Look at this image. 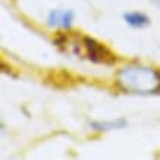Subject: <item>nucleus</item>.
Masks as SVG:
<instances>
[{
    "mask_svg": "<svg viewBox=\"0 0 160 160\" xmlns=\"http://www.w3.org/2000/svg\"><path fill=\"white\" fill-rule=\"evenodd\" d=\"M81 47L84 49V53L94 63H100V65H113L116 63L118 58L106 44L100 43L96 38L91 37H82L81 38Z\"/></svg>",
    "mask_w": 160,
    "mask_h": 160,
    "instance_id": "f03ea898",
    "label": "nucleus"
},
{
    "mask_svg": "<svg viewBox=\"0 0 160 160\" xmlns=\"http://www.w3.org/2000/svg\"><path fill=\"white\" fill-rule=\"evenodd\" d=\"M75 13L72 10H62V9H53L47 15V25L53 28H65L68 29L73 22Z\"/></svg>",
    "mask_w": 160,
    "mask_h": 160,
    "instance_id": "7ed1b4c3",
    "label": "nucleus"
},
{
    "mask_svg": "<svg viewBox=\"0 0 160 160\" xmlns=\"http://www.w3.org/2000/svg\"><path fill=\"white\" fill-rule=\"evenodd\" d=\"M128 122L123 118H118L113 121H92L90 122L91 129L98 132H106V131H113V129H123L126 128Z\"/></svg>",
    "mask_w": 160,
    "mask_h": 160,
    "instance_id": "20e7f679",
    "label": "nucleus"
},
{
    "mask_svg": "<svg viewBox=\"0 0 160 160\" xmlns=\"http://www.w3.org/2000/svg\"><path fill=\"white\" fill-rule=\"evenodd\" d=\"M123 21L132 28H146L150 25V18L142 12H126L123 13Z\"/></svg>",
    "mask_w": 160,
    "mask_h": 160,
    "instance_id": "39448f33",
    "label": "nucleus"
},
{
    "mask_svg": "<svg viewBox=\"0 0 160 160\" xmlns=\"http://www.w3.org/2000/svg\"><path fill=\"white\" fill-rule=\"evenodd\" d=\"M154 2H156V3H157V5L160 6V0H154Z\"/></svg>",
    "mask_w": 160,
    "mask_h": 160,
    "instance_id": "423d86ee",
    "label": "nucleus"
},
{
    "mask_svg": "<svg viewBox=\"0 0 160 160\" xmlns=\"http://www.w3.org/2000/svg\"><path fill=\"white\" fill-rule=\"evenodd\" d=\"M116 84L129 94H160V71L141 63H129L116 72Z\"/></svg>",
    "mask_w": 160,
    "mask_h": 160,
    "instance_id": "f257e3e1",
    "label": "nucleus"
}]
</instances>
